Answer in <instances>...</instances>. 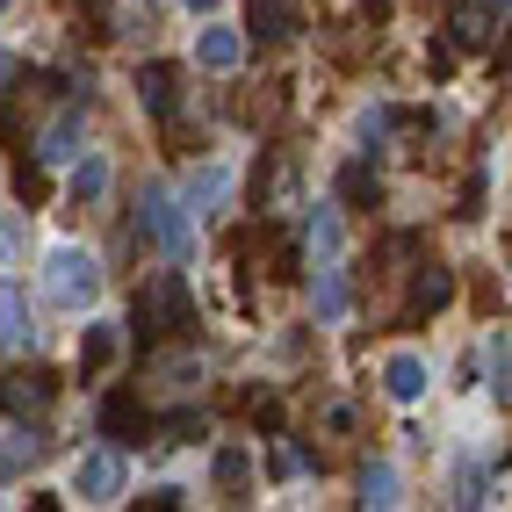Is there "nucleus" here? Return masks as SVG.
<instances>
[{
    "label": "nucleus",
    "mask_w": 512,
    "mask_h": 512,
    "mask_svg": "<svg viewBox=\"0 0 512 512\" xmlns=\"http://www.w3.org/2000/svg\"><path fill=\"white\" fill-rule=\"evenodd\" d=\"M130 231H138V246H152L159 260H188V246H195V217H188V202L174 188H145Z\"/></svg>",
    "instance_id": "nucleus-1"
},
{
    "label": "nucleus",
    "mask_w": 512,
    "mask_h": 512,
    "mask_svg": "<svg viewBox=\"0 0 512 512\" xmlns=\"http://www.w3.org/2000/svg\"><path fill=\"white\" fill-rule=\"evenodd\" d=\"M44 296L65 311H94L101 303V260L87 246H51L44 253Z\"/></svg>",
    "instance_id": "nucleus-2"
},
{
    "label": "nucleus",
    "mask_w": 512,
    "mask_h": 512,
    "mask_svg": "<svg viewBox=\"0 0 512 512\" xmlns=\"http://www.w3.org/2000/svg\"><path fill=\"white\" fill-rule=\"evenodd\" d=\"M130 325H138L145 339H174V332L188 325V282L174 275V267L145 275V289H138V311H130Z\"/></svg>",
    "instance_id": "nucleus-3"
},
{
    "label": "nucleus",
    "mask_w": 512,
    "mask_h": 512,
    "mask_svg": "<svg viewBox=\"0 0 512 512\" xmlns=\"http://www.w3.org/2000/svg\"><path fill=\"white\" fill-rule=\"evenodd\" d=\"M73 491H80L87 505H109V498H123V455H116V448H94V455H80V462H73Z\"/></svg>",
    "instance_id": "nucleus-4"
},
{
    "label": "nucleus",
    "mask_w": 512,
    "mask_h": 512,
    "mask_svg": "<svg viewBox=\"0 0 512 512\" xmlns=\"http://www.w3.org/2000/svg\"><path fill=\"white\" fill-rule=\"evenodd\" d=\"M195 58H202V73H238V65H246V37H238L231 22H202Z\"/></svg>",
    "instance_id": "nucleus-5"
},
{
    "label": "nucleus",
    "mask_w": 512,
    "mask_h": 512,
    "mask_svg": "<svg viewBox=\"0 0 512 512\" xmlns=\"http://www.w3.org/2000/svg\"><path fill=\"white\" fill-rule=\"evenodd\" d=\"M80 138H87V109L73 101L58 123H44V138H37V159L44 166H65V159H80Z\"/></svg>",
    "instance_id": "nucleus-6"
},
{
    "label": "nucleus",
    "mask_w": 512,
    "mask_h": 512,
    "mask_svg": "<svg viewBox=\"0 0 512 512\" xmlns=\"http://www.w3.org/2000/svg\"><path fill=\"white\" fill-rule=\"evenodd\" d=\"M448 37H455L462 51H484V44L498 37V22H491V0H462V8L448 15Z\"/></svg>",
    "instance_id": "nucleus-7"
},
{
    "label": "nucleus",
    "mask_w": 512,
    "mask_h": 512,
    "mask_svg": "<svg viewBox=\"0 0 512 512\" xmlns=\"http://www.w3.org/2000/svg\"><path fill=\"white\" fill-rule=\"evenodd\" d=\"M224 195H231V166H195V174H188V188H181L188 217H210Z\"/></svg>",
    "instance_id": "nucleus-8"
},
{
    "label": "nucleus",
    "mask_w": 512,
    "mask_h": 512,
    "mask_svg": "<svg viewBox=\"0 0 512 512\" xmlns=\"http://www.w3.org/2000/svg\"><path fill=\"white\" fill-rule=\"evenodd\" d=\"M101 433H109V440H145V412H138V397H130V390L101 397Z\"/></svg>",
    "instance_id": "nucleus-9"
},
{
    "label": "nucleus",
    "mask_w": 512,
    "mask_h": 512,
    "mask_svg": "<svg viewBox=\"0 0 512 512\" xmlns=\"http://www.w3.org/2000/svg\"><path fill=\"white\" fill-rule=\"evenodd\" d=\"M37 325H29V296L15 282H0V347H29Z\"/></svg>",
    "instance_id": "nucleus-10"
},
{
    "label": "nucleus",
    "mask_w": 512,
    "mask_h": 512,
    "mask_svg": "<svg viewBox=\"0 0 512 512\" xmlns=\"http://www.w3.org/2000/svg\"><path fill=\"white\" fill-rule=\"evenodd\" d=\"M383 390H390L397 404L426 397V361H419V354H390V361H383Z\"/></svg>",
    "instance_id": "nucleus-11"
},
{
    "label": "nucleus",
    "mask_w": 512,
    "mask_h": 512,
    "mask_svg": "<svg viewBox=\"0 0 512 512\" xmlns=\"http://www.w3.org/2000/svg\"><path fill=\"white\" fill-rule=\"evenodd\" d=\"M0 404H8L15 419L44 412V404H51V375H8V383H0Z\"/></svg>",
    "instance_id": "nucleus-12"
},
{
    "label": "nucleus",
    "mask_w": 512,
    "mask_h": 512,
    "mask_svg": "<svg viewBox=\"0 0 512 512\" xmlns=\"http://www.w3.org/2000/svg\"><path fill=\"white\" fill-rule=\"evenodd\" d=\"M253 37L260 44H289L296 37V0H253Z\"/></svg>",
    "instance_id": "nucleus-13"
},
{
    "label": "nucleus",
    "mask_w": 512,
    "mask_h": 512,
    "mask_svg": "<svg viewBox=\"0 0 512 512\" xmlns=\"http://www.w3.org/2000/svg\"><path fill=\"white\" fill-rule=\"evenodd\" d=\"M65 195H73L80 210H94V202L109 195V159H101V152H87V159L73 166V181H65Z\"/></svg>",
    "instance_id": "nucleus-14"
},
{
    "label": "nucleus",
    "mask_w": 512,
    "mask_h": 512,
    "mask_svg": "<svg viewBox=\"0 0 512 512\" xmlns=\"http://www.w3.org/2000/svg\"><path fill=\"white\" fill-rule=\"evenodd\" d=\"M311 311H318V325H339V318H347V275H339L332 260H325V275L311 282Z\"/></svg>",
    "instance_id": "nucleus-15"
},
{
    "label": "nucleus",
    "mask_w": 512,
    "mask_h": 512,
    "mask_svg": "<svg viewBox=\"0 0 512 512\" xmlns=\"http://www.w3.org/2000/svg\"><path fill=\"white\" fill-rule=\"evenodd\" d=\"M448 296H455V275H448V267H419V282H412V318L440 311Z\"/></svg>",
    "instance_id": "nucleus-16"
},
{
    "label": "nucleus",
    "mask_w": 512,
    "mask_h": 512,
    "mask_svg": "<svg viewBox=\"0 0 512 512\" xmlns=\"http://www.w3.org/2000/svg\"><path fill=\"white\" fill-rule=\"evenodd\" d=\"M138 101L152 116H174V73L166 65H138Z\"/></svg>",
    "instance_id": "nucleus-17"
},
{
    "label": "nucleus",
    "mask_w": 512,
    "mask_h": 512,
    "mask_svg": "<svg viewBox=\"0 0 512 512\" xmlns=\"http://www.w3.org/2000/svg\"><path fill=\"white\" fill-rule=\"evenodd\" d=\"M339 195H347L354 210H375V202H383V181H375V166H368V159H354L347 174H339Z\"/></svg>",
    "instance_id": "nucleus-18"
},
{
    "label": "nucleus",
    "mask_w": 512,
    "mask_h": 512,
    "mask_svg": "<svg viewBox=\"0 0 512 512\" xmlns=\"http://www.w3.org/2000/svg\"><path fill=\"white\" fill-rule=\"evenodd\" d=\"M37 455H44V440H37V433H8V440H0V484H15V476L37 462Z\"/></svg>",
    "instance_id": "nucleus-19"
},
{
    "label": "nucleus",
    "mask_w": 512,
    "mask_h": 512,
    "mask_svg": "<svg viewBox=\"0 0 512 512\" xmlns=\"http://www.w3.org/2000/svg\"><path fill=\"white\" fill-rule=\"evenodd\" d=\"M361 505H375V512L397 505V469H390V462H368V469H361Z\"/></svg>",
    "instance_id": "nucleus-20"
},
{
    "label": "nucleus",
    "mask_w": 512,
    "mask_h": 512,
    "mask_svg": "<svg viewBox=\"0 0 512 512\" xmlns=\"http://www.w3.org/2000/svg\"><path fill=\"white\" fill-rule=\"evenodd\" d=\"M116 361V325H87L80 332V368L94 375V368H109Z\"/></svg>",
    "instance_id": "nucleus-21"
},
{
    "label": "nucleus",
    "mask_w": 512,
    "mask_h": 512,
    "mask_svg": "<svg viewBox=\"0 0 512 512\" xmlns=\"http://www.w3.org/2000/svg\"><path fill=\"white\" fill-rule=\"evenodd\" d=\"M210 476H217V491H238V484H246V476H253V455H246V448H217Z\"/></svg>",
    "instance_id": "nucleus-22"
},
{
    "label": "nucleus",
    "mask_w": 512,
    "mask_h": 512,
    "mask_svg": "<svg viewBox=\"0 0 512 512\" xmlns=\"http://www.w3.org/2000/svg\"><path fill=\"white\" fill-rule=\"evenodd\" d=\"M484 491H491V469H484V462H469V469L455 476V505H484Z\"/></svg>",
    "instance_id": "nucleus-23"
},
{
    "label": "nucleus",
    "mask_w": 512,
    "mask_h": 512,
    "mask_svg": "<svg viewBox=\"0 0 512 512\" xmlns=\"http://www.w3.org/2000/svg\"><path fill=\"white\" fill-rule=\"evenodd\" d=\"M311 253H318V267L339 253V217H332V210H318V217H311Z\"/></svg>",
    "instance_id": "nucleus-24"
},
{
    "label": "nucleus",
    "mask_w": 512,
    "mask_h": 512,
    "mask_svg": "<svg viewBox=\"0 0 512 512\" xmlns=\"http://www.w3.org/2000/svg\"><path fill=\"white\" fill-rule=\"evenodd\" d=\"M491 390L512 397V339H498V347H491Z\"/></svg>",
    "instance_id": "nucleus-25"
},
{
    "label": "nucleus",
    "mask_w": 512,
    "mask_h": 512,
    "mask_svg": "<svg viewBox=\"0 0 512 512\" xmlns=\"http://www.w3.org/2000/svg\"><path fill=\"white\" fill-rule=\"evenodd\" d=\"M390 130V109H361V145H375Z\"/></svg>",
    "instance_id": "nucleus-26"
},
{
    "label": "nucleus",
    "mask_w": 512,
    "mask_h": 512,
    "mask_svg": "<svg viewBox=\"0 0 512 512\" xmlns=\"http://www.w3.org/2000/svg\"><path fill=\"white\" fill-rule=\"evenodd\" d=\"M181 498H188V491H181V484H159V491H152V498H145V505H152V512H174V505H181Z\"/></svg>",
    "instance_id": "nucleus-27"
},
{
    "label": "nucleus",
    "mask_w": 512,
    "mask_h": 512,
    "mask_svg": "<svg viewBox=\"0 0 512 512\" xmlns=\"http://www.w3.org/2000/svg\"><path fill=\"white\" fill-rule=\"evenodd\" d=\"M275 476H303V455L289 448V440H282V448H275Z\"/></svg>",
    "instance_id": "nucleus-28"
},
{
    "label": "nucleus",
    "mask_w": 512,
    "mask_h": 512,
    "mask_svg": "<svg viewBox=\"0 0 512 512\" xmlns=\"http://www.w3.org/2000/svg\"><path fill=\"white\" fill-rule=\"evenodd\" d=\"M181 8H188V15H217V8H224V0H181Z\"/></svg>",
    "instance_id": "nucleus-29"
},
{
    "label": "nucleus",
    "mask_w": 512,
    "mask_h": 512,
    "mask_svg": "<svg viewBox=\"0 0 512 512\" xmlns=\"http://www.w3.org/2000/svg\"><path fill=\"white\" fill-rule=\"evenodd\" d=\"M15 73H22V65H15L8 51H0V87H15Z\"/></svg>",
    "instance_id": "nucleus-30"
},
{
    "label": "nucleus",
    "mask_w": 512,
    "mask_h": 512,
    "mask_svg": "<svg viewBox=\"0 0 512 512\" xmlns=\"http://www.w3.org/2000/svg\"><path fill=\"white\" fill-rule=\"evenodd\" d=\"M15 253V224H0V260H8Z\"/></svg>",
    "instance_id": "nucleus-31"
},
{
    "label": "nucleus",
    "mask_w": 512,
    "mask_h": 512,
    "mask_svg": "<svg viewBox=\"0 0 512 512\" xmlns=\"http://www.w3.org/2000/svg\"><path fill=\"white\" fill-rule=\"evenodd\" d=\"M87 8H101V0H87Z\"/></svg>",
    "instance_id": "nucleus-32"
},
{
    "label": "nucleus",
    "mask_w": 512,
    "mask_h": 512,
    "mask_svg": "<svg viewBox=\"0 0 512 512\" xmlns=\"http://www.w3.org/2000/svg\"><path fill=\"white\" fill-rule=\"evenodd\" d=\"M0 8H8V0H0Z\"/></svg>",
    "instance_id": "nucleus-33"
},
{
    "label": "nucleus",
    "mask_w": 512,
    "mask_h": 512,
    "mask_svg": "<svg viewBox=\"0 0 512 512\" xmlns=\"http://www.w3.org/2000/svg\"><path fill=\"white\" fill-rule=\"evenodd\" d=\"M498 8H505V0H498Z\"/></svg>",
    "instance_id": "nucleus-34"
},
{
    "label": "nucleus",
    "mask_w": 512,
    "mask_h": 512,
    "mask_svg": "<svg viewBox=\"0 0 512 512\" xmlns=\"http://www.w3.org/2000/svg\"><path fill=\"white\" fill-rule=\"evenodd\" d=\"M368 8H375V0H368Z\"/></svg>",
    "instance_id": "nucleus-35"
}]
</instances>
